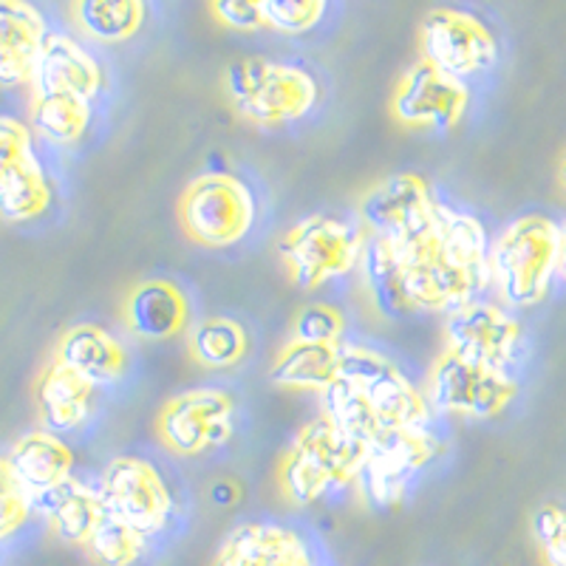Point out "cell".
I'll return each mask as SVG.
<instances>
[{"instance_id":"1","label":"cell","mask_w":566,"mask_h":566,"mask_svg":"<svg viewBox=\"0 0 566 566\" xmlns=\"http://www.w3.org/2000/svg\"><path fill=\"white\" fill-rule=\"evenodd\" d=\"M490 239L482 221L437 199L399 235H368L360 275L386 317L448 315L490 286Z\"/></svg>"},{"instance_id":"2","label":"cell","mask_w":566,"mask_h":566,"mask_svg":"<svg viewBox=\"0 0 566 566\" xmlns=\"http://www.w3.org/2000/svg\"><path fill=\"white\" fill-rule=\"evenodd\" d=\"M321 397L326 417L363 444L431 424L422 388L391 357L363 343H343L337 377Z\"/></svg>"},{"instance_id":"3","label":"cell","mask_w":566,"mask_h":566,"mask_svg":"<svg viewBox=\"0 0 566 566\" xmlns=\"http://www.w3.org/2000/svg\"><path fill=\"white\" fill-rule=\"evenodd\" d=\"M366 444L348 437L332 419H312L295 433L277 462V488L295 507H310L328 495L354 488L360 476Z\"/></svg>"},{"instance_id":"4","label":"cell","mask_w":566,"mask_h":566,"mask_svg":"<svg viewBox=\"0 0 566 566\" xmlns=\"http://www.w3.org/2000/svg\"><path fill=\"white\" fill-rule=\"evenodd\" d=\"M224 94L232 111L258 128H283L315 111L321 85L310 71L266 57H244L227 69Z\"/></svg>"},{"instance_id":"5","label":"cell","mask_w":566,"mask_h":566,"mask_svg":"<svg viewBox=\"0 0 566 566\" xmlns=\"http://www.w3.org/2000/svg\"><path fill=\"white\" fill-rule=\"evenodd\" d=\"M488 264L490 286L507 306H535L558 275V224L538 212L515 219L490 244Z\"/></svg>"},{"instance_id":"6","label":"cell","mask_w":566,"mask_h":566,"mask_svg":"<svg viewBox=\"0 0 566 566\" xmlns=\"http://www.w3.org/2000/svg\"><path fill=\"white\" fill-rule=\"evenodd\" d=\"M366 230L357 221L315 212L306 216L277 241V258L295 286L315 292L352 275L360 266Z\"/></svg>"},{"instance_id":"7","label":"cell","mask_w":566,"mask_h":566,"mask_svg":"<svg viewBox=\"0 0 566 566\" xmlns=\"http://www.w3.org/2000/svg\"><path fill=\"white\" fill-rule=\"evenodd\" d=\"M258 221V201L244 179L212 170L196 176L179 196V224L193 244L230 250L241 244Z\"/></svg>"},{"instance_id":"8","label":"cell","mask_w":566,"mask_h":566,"mask_svg":"<svg viewBox=\"0 0 566 566\" xmlns=\"http://www.w3.org/2000/svg\"><path fill=\"white\" fill-rule=\"evenodd\" d=\"M239 406L219 386H199L170 397L156 413V437L174 457H205L235 437Z\"/></svg>"},{"instance_id":"9","label":"cell","mask_w":566,"mask_h":566,"mask_svg":"<svg viewBox=\"0 0 566 566\" xmlns=\"http://www.w3.org/2000/svg\"><path fill=\"white\" fill-rule=\"evenodd\" d=\"M444 453V442L431 424L394 431L366 444L357 493L371 507H394L406 499L408 488L424 468H431Z\"/></svg>"},{"instance_id":"10","label":"cell","mask_w":566,"mask_h":566,"mask_svg":"<svg viewBox=\"0 0 566 566\" xmlns=\"http://www.w3.org/2000/svg\"><path fill=\"white\" fill-rule=\"evenodd\" d=\"M97 490L105 515L148 538L165 533L174 522L176 502L168 479L148 459L114 457L99 473Z\"/></svg>"},{"instance_id":"11","label":"cell","mask_w":566,"mask_h":566,"mask_svg":"<svg viewBox=\"0 0 566 566\" xmlns=\"http://www.w3.org/2000/svg\"><path fill=\"white\" fill-rule=\"evenodd\" d=\"M518 382L510 371L479 366L451 352H442L424 380V399L439 413L462 419H493L510 408Z\"/></svg>"},{"instance_id":"12","label":"cell","mask_w":566,"mask_h":566,"mask_svg":"<svg viewBox=\"0 0 566 566\" xmlns=\"http://www.w3.org/2000/svg\"><path fill=\"white\" fill-rule=\"evenodd\" d=\"M419 52L424 63L468 83L493 69L499 60V40L476 14L439 7L424 14L419 27Z\"/></svg>"},{"instance_id":"13","label":"cell","mask_w":566,"mask_h":566,"mask_svg":"<svg viewBox=\"0 0 566 566\" xmlns=\"http://www.w3.org/2000/svg\"><path fill=\"white\" fill-rule=\"evenodd\" d=\"M444 352L510 371L524 352V328L504 306L476 297L444 315Z\"/></svg>"},{"instance_id":"14","label":"cell","mask_w":566,"mask_h":566,"mask_svg":"<svg viewBox=\"0 0 566 566\" xmlns=\"http://www.w3.org/2000/svg\"><path fill=\"white\" fill-rule=\"evenodd\" d=\"M470 88L437 65L413 63L391 94V116L408 130H453L464 119Z\"/></svg>"},{"instance_id":"15","label":"cell","mask_w":566,"mask_h":566,"mask_svg":"<svg viewBox=\"0 0 566 566\" xmlns=\"http://www.w3.org/2000/svg\"><path fill=\"white\" fill-rule=\"evenodd\" d=\"M437 205L431 185L417 174H394L371 185L357 201L360 227L368 235H399L417 227Z\"/></svg>"},{"instance_id":"16","label":"cell","mask_w":566,"mask_h":566,"mask_svg":"<svg viewBox=\"0 0 566 566\" xmlns=\"http://www.w3.org/2000/svg\"><path fill=\"white\" fill-rule=\"evenodd\" d=\"M212 566H317L297 530L277 522H250L221 541Z\"/></svg>"},{"instance_id":"17","label":"cell","mask_w":566,"mask_h":566,"mask_svg":"<svg viewBox=\"0 0 566 566\" xmlns=\"http://www.w3.org/2000/svg\"><path fill=\"white\" fill-rule=\"evenodd\" d=\"M105 74L94 54L69 34H49L34 65L32 94H74L88 103L103 94Z\"/></svg>"},{"instance_id":"18","label":"cell","mask_w":566,"mask_h":566,"mask_svg":"<svg viewBox=\"0 0 566 566\" xmlns=\"http://www.w3.org/2000/svg\"><path fill=\"white\" fill-rule=\"evenodd\" d=\"M123 321L139 340H170L190 328V297L176 281L145 277L123 303Z\"/></svg>"},{"instance_id":"19","label":"cell","mask_w":566,"mask_h":566,"mask_svg":"<svg viewBox=\"0 0 566 566\" xmlns=\"http://www.w3.org/2000/svg\"><path fill=\"white\" fill-rule=\"evenodd\" d=\"M97 394L99 386L54 357L40 368L34 380V406L43 428L52 433L80 431L97 408Z\"/></svg>"},{"instance_id":"20","label":"cell","mask_w":566,"mask_h":566,"mask_svg":"<svg viewBox=\"0 0 566 566\" xmlns=\"http://www.w3.org/2000/svg\"><path fill=\"white\" fill-rule=\"evenodd\" d=\"M45 18L29 0H0V85H32L43 43Z\"/></svg>"},{"instance_id":"21","label":"cell","mask_w":566,"mask_h":566,"mask_svg":"<svg viewBox=\"0 0 566 566\" xmlns=\"http://www.w3.org/2000/svg\"><path fill=\"white\" fill-rule=\"evenodd\" d=\"M52 357L99 388L123 380L128 371V348L97 323H77L65 328Z\"/></svg>"},{"instance_id":"22","label":"cell","mask_w":566,"mask_h":566,"mask_svg":"<svg viewBox=\"0 0 566 566\" xmlns=\"http://www.w3.org/2000/svg\"><path fill=\"white\" fill-rule=\"evenodd\" d=\"M34 513L43 515V522L60 541L77 544V547H83L105 518L97 484L83 482L77 476H69L57 488L34 495Z\"/></svg>"},{"instance_id":"23","label":"cell","mask_w":566,"mask_h":566,"mask_svg":"<svg viewBox=\"0 0 566 566\" xmlns=\"http://www.w3.org/2000/svg\"><path fill=\"white\" fill-rule=\"evenodd\" d=\"M7 459L12 464L14 476L32 493V499L74 476V451L60 433L45 431V428L23 433L12 444Z\"/></svg>"},{"instance_id":"24","label":"cell","mask_w":566,"mask_h":566,"mask_svg":"<svg viewBox=\"0 0 566 566\" xmlns=\"http://www.w3.org/2000/svg\"><path fill=\"white\" fill-rule=\"evenodd\" d=\"M340 346L343 343H306L290 337L272 363L270 380L290 391L323 394L340 368Z\"/></svg>"},{"instance_id":"25","label":"cell","mask_w":566,"mask_h":566,"mask_svg":"<svg viewBox=\"0 0 566 566\" xmlns=\"http://www.w3.org/2000/svg\"><path fill=\"white\" fill-rule=\"evenodd\" d=\"M52 201L54 187L40 156H32L0 179V221L7 224H29L40 219L49 212Z\"/></svg>"},{"instance_id":"26","label":"cell","mask_w":566,"mask_h":566,"mask_svg":"<svg viewBox=\"0 0 566 566\" xmlns=\"http://www.w3.org/2000/svg\"><path fill=\"white\" fill-rule=\"evenodd\" d=\"M187 352L196 366L224 371V368H235L244 363V357L250 354V335L235 317H205L190 326Z\"/></svg>"},{"instance_id":"27","label":"cell","mask_w":566,"mask_h":566,"mask_svg":"<svg viewBox=\"0 0 566 566\" xmlns=\"http://www.w3.org/2000/svg\"><path fill=\"white\" fill-rule=\"evenodd\" d=\"M32 134L49 145L71 148L83 142L91 125V103L74 94H32Z\"/></svg>"},{"instance_id":"28","label":"cell","mask_w":566,"mask_h":566,"mask_svg":"<svg viewBox=\"0 0 566 566\" xmlns=\"http://www.w3.org/2000/svg\"><path fill=\"white\" fill-rule=\"evenodd\" d=\"M145 0H74L71 14L85 38L97 43H125L145 23Z\"/></svg>"},{"instance_id":"29","label":"cell","mask_w":566,"mask_h":566,"mask_svg":"<svg viewBox=\"0 0 566 566\" xmlns=\"http://www.w3.org/2000/svg\"><path fill=\"white\" fill-rule=\"evenodd\" d=\"M148 535L136 533L134 527L116 522L111 515H105L83 544L85 555L97 566H136L142 555L148 553Z\"/></svg>"},{"instance_id":"30","label":"cell","mask_w":566,"mask_h":566,"mask_svg":"<svg viewBox=\"0 0 566 566\" xmlns=\"http://www.w3.org/2000/svg\"><path fill=\"white\" fill-rule=\"evenodd\" d=\"M328 0H264V27L281 34H306L317 27Z\"/></svg>"},{"instance_id":"31","label":"cell","mask_w":566,"mask_h":566,"mask_svg":"<svg viewBox=\"0 0 566 566\" xmlns=\"http://www.w3.org/2000/svg\"><path fill=\"white\" fill-rule=\"evenodd\" d=\"M34 513V499L20 479L14 476L7 457H0V541L12 538L14 533L27 527Z\"/></svg>"},{"instance_id":"32","label":"cell","mask_w":566,"mask_h":566,"mask_svg":"<svg viewBox=\"0 0 566 566\" xmlns=\"http://www.w3.org/2000/svg\"><path fill=\"white\" fill-rule=\"evenodd\" d=\"M346 315L335 303H306L292 321V340L343 343Z\"/></svg>"},{"instance_id":"33","label":"cell","mask_w":566,"mask_h":566,"mask_svg":"<svg viewBox=\"0 0 566 566\" xmlns=\"http://www.w3.org/2000/svg\"><path fill=\"white\" fill-rule=\"evenodd\" d=\"M533 538L547 566H566V504H544L533 515Z\"/></svg>"},{"instance_id":"34","label":"cell","mask_w":566,"mask_h":566,"mask_svg":"<svg viewBox=\"0 0 566 566\" xmlns=\"http://www.w3.org/2000/svg\"><path fill=\"white\" fill-rule=\"evenodd\" d=\"M32 156H38L32 128L14 116H0V179Z\"/></svg>"},{"instance_id":"35","label":"cell","mask_w":566,"mask_h":566,"mask_svg":"<svg viewBox=\"0 0 566 566\" xmlns=\"http://www.w3.org/2000/svg\"><path fill=\"white\" fill-rule=\"evenodd\" d=\"M212 18L232 32L264 29V0H207Z\"/></svg>"},{"instance_id":"36","label":"cell","mask_w":566,"mask_h":566,"mask_svg":"<svg viewBox=\"0 0 566 566\" xmlns=\"http://www.w3.org/2000/svg\"><path fill=\"white\" fill-rule=\"evenodd\" d=\"M558 275L566 281V221L558 224Z\"/></svg>"},{"instance_id":"37","label":"cell","mask_w":566,"mask_h":566,"mask_svg":"<svg viewBox=\"0 0 566 566\" xmlns=\"http://www.w3.org/2000/svg\"><path fill=\"white\" fill-rule=\"evenodd\" d=\"M558 179H560V185L566 187V154H564V159H560V165H558Z\"/></svg>"}]
</instances>
